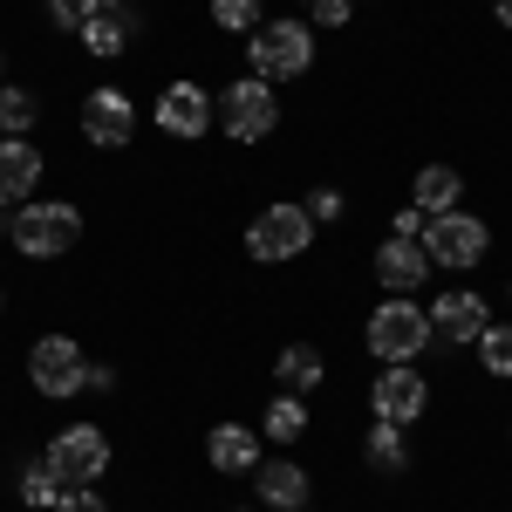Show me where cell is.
I'll list each match as a JSON object with an SVG mask.
<instances>
[{
    "mask_svg": "<svg viewBox=\"0 0 512 512\" xmlns=\"http://www.w3.org/2000/svg\"><path fill=\"white\" fill-rule=\"evenodd\" d=\"M7 239H14V253L21 260H62L69 246L82 239V212L69 198H41V205H14V219H7Z\"/></svg>",
    "mask_w": 512,
    "mask_h": 512,
    "instance_id": "6da1fadb",
    "label": "cell"
},
{
    "mask_svg": "<svg viewBox=\"0 0 512 512\" xmlns=\"http://www.w3.org/2000/svg\"><path fill=\"white\" fill-rule=\"evenodd\" d=\"M362 342H369L376 362H417V355L431 349V308H417L410 294H390V301H376Z\"/></svg>",
    "mask_w": 512,
    "mask_h": 512,
    "instance_id": "7a4b0ae2",
    "label": "cell"
},
{
    "mask_svg": "<svg viewBox=\"0 0 512 512\" xmlns=\"http://www.w3.org/2000/svg\"><path fill=\"white\" fill-rule=\"evenodd\" d=\"M246 62H253V76L267 82H294L315 69V28L308 21H260L253 41H246Z\"/></svg>",
    "mask_w": 512,
    "mask_h": 512,
    "instance_id": "3957f363",
    "label": "cell"
},
{
    "mask_svg": "<svg viewBox=\"0 0 512 512\" xmlns=\"http://www.w3.org/2000/svg\"><path fill=\"white\" fill-rule=\"evenodd\" d=\"M308 239H315V219H308V205H260L253 212V226H246V260H260V267H280V260H301L308 253Z\"/></svg>",
    "mask_w": 512,
    "mask_h": 512,
    "instance_id": "277c9868",
    "label": "cell"
},
{
    "mask_svg": "<svg viewBox=\"0 0 512 512\" xmlns=\"http://www.w3.org/2000/svg\"><path fill=\"white\" fill-rule=\"evenodd\" d=\"M219 123L233 144H260L280 130V96L267 76H239L233 89H219Z\"/></svg>",
    "mask_w": 512,
    "mask_h": 512,
    "instance_id": "5b68a950",
    "label": "cell"
},
{
    "mask_svg": "<svg viewBox=\"0 0 512 512\" xmlns=\"http://www.w3.org/2000/svg\"><path fill=\"white\" fill-rule=\"evenodd\" d=\"M417 246L431 253V267L465 274V267H485V253H492V226H485V219H472V212H437Z\"/></svg>",
    "mask_w": 512,
    "mask_h": 512,
    "instance_id": "8992f818",
    "label": "cell"
},
{
    "mask_svg": "<svg viewBox=\"0 0 512 512\" xmlns=\"http://www.w3.org/2000/svg\"><path fill=\"white\" fill-rule=\"evenodd\" d=\"M41 458H48V472L62 478V485H96V478L110 472V431L103 424H69Z\"/></svg>",
    "mask_w": 512,
    "mask_h": 512,
    "instance_id": "52a82bcc",
    "label": "cell"
},
{
    "mask_svg": "<svg viewBox=\"0 0 512 512\" xmlns=\"http://www.w3.org/2000/svg\"><path fill=\"white\" fill-rule=\"evenodd\" d=\"M369 410H376L383 424H417V417L431 410L424 369H417V362H383V376H376V390H369Z\"/></svg>",
    "mask_w": 512,
    "mask_h": 512,
    "instance_id": "ba28073f",
    "label": "cell"
},
{
    "mask_svg": "<svg viewBox=\"0 0 512 512\" xmlns=\"http://www.w3.org/2000/svg\"><path fill=\"white\" fill-rule=\"evenodd\" d=\"M82 137H89L96 151H130V137H137V103H130L123 89H89V96H82Z\"/></svg>",
    "mask_w": 512,
    "mask_h": 512,
    "instance_id": "9c48e42d",
    "label": "cell"
},
{
    "mask_svg": "<svg viewBox=\"0 0 512 512\" xmlns=\"http://www.w3.org/2000/svg\"><path fill=\"white\" fill-rule=\"evenodd\" d=\"M82 369H89V355H82L69 335H41L35 349H28V383H35L41 396H76Z\"/></svg>",
    "mask_w": 512,
    "mask_h": 512,
    "instance_id": "30bf717a",
    "label": "cell"
},
{
    "mask_svg": "<svg viewBox=\"0 0 512 512\" xmlns=\"http://www.w3.org/2000/svg\"><path fill=\"white\" fill-rule=\"evenodd\" d=\"M212 117H219L212 89H198V82H164V96H158V130H164V137L198 144V137L212 130Z\"/></svg>",
    "mask_w": 512,
    "mask_h": 512,
    "instance_id": "8fae6325",
    "label": "cell"
},
{
    "mask_svg": "<svg viewBox=\"0 0 512 512\" xmlns=\"http://www.w3.org/2000/svg\"><path fill=\"white\" fill-rule=\"evenodd\" d=\"M492 328V308H485V294H472V287H451V294H437L431 308V342H444V349H465V342H478Z\"/></svg>",
    "mask_w": 512,
    "mask_h": 512,
    "instance_id": "7c38bea8",
    "label": "cell"
},
{
    "mask_svg": "<svg viewBox=\"0 0 512 512\" xmlns=\"http://www.w3.org/2000/svg\"><path fill=\"white\" fill-rule=\"evenodd\" d=\"M431 274H437V267H431V253H424L417 239H396L390 233L383 246H376V280H383L390 294H417Z\"/></svg>",
    "mask_w": 512,
    "mask_h": 512,
    "instance_id": "4fadbf2b",
    "label": "cell"
},
{
    "mask_svg": "<svg viewBox=\"0 0 512 512\" xmlns=\"http://www.w3.org/2000/svg\"><path fill=\"white\" fill-rule=\"evenodd\" d=\"M41 185V151L28 137H0V205H28Z\"/></svg>",
    "mask_w": 512,
    "mask_h": 512,
    "instance_id": "5bb4252c",
    "label": "cell"
},
{
    "mask_svg": "<svg viewBox=\"0 0 512 512\" xmlns=\"http://www.w3.org/2000/svg\"><path fill=\"white\" fill-rule=\"evenodd\" d=\"M205 458H212V472L246 478L253 465H260V431H253V424H212V437H205Z\"/></svg>",
    "mask_w": 512,
    "mask_h": 512,
    "instance_id": "9a60e30c",
    "label": "cell"
},
{
    "mask_svg": "<svg viewBox=\"0 0 512 512\" xmlns=\"http://www.w3.org/2000/svg\"><path fill=\"white\" fill-rule=\"evenodd\" d=\"M253 492H260V506H274V512H301L308 506V472H301L294 458L253 465Z\"/></svg>",
    "mask_w": 512,
    "mask_h": 512,
    "instance_id": "2e32d148",
    "label": "cell"
},
{
    "mask_svg": "<svg viewBox=\"0 0 512 512\" xmlns=\"http://www.w3.org/2000/svg\"><path fill=\"white\" fill-rule=\"evenodd\" d=\"M274 383H280L287 396L321 390V383H328V355H321L315 342H287V349L274 355Z\"/></svg>",
    "mask_w": 512,
    "mask_h": 512,
    "instance_id": "e0dca14e",
    "label": "cell"
},
{
    "mask_svg": "<svg viewBox=\"0 0 512 512\" xmlns=\"http://www.w3.org/2000/svg\"><path fill=\"white\" fill-rule=\"evenodd\" d=\"M458 198H465V178H458L451 164H424V171H417V185H410V205H417L424 219L458 212Z\"/></svg>",
    "mask_w": 512,
    "mask_h": 512,
    "instance_id": "ac0fdd59",
    "label": "cell"
},
{
    "mask_svg": "<svg viewBox=\"0 0 512 512\" xmlns=\"http://www.w3.org/2000/svg\"><path fill=\"white\" fill-rule=\"evenodd\" d=\"M130 35H137V14H130V7H96V14L82 21V48H89V55H123Z\"/></svg>",
    "mask_w": 512,
    "mask_h": 512,
    "instance_id": "d6986e66",
    "label": "cell"
},
{
    "mask_svg": "<svg viewBox=\"0 0 512 512\" xmlns=\"http://www.w3.org/2000/svg\"><path fill=\"white\" fill-rule=\"evenodd\" d=\"M362 458H369V465H376V472H410V444H403V424H383V417H376V424H369V444H362Z\"/></svg>",
    "mask_w": 512,
    "mask_h": 512,
    "instance_id": "ffe728a7",
    "label": "cell"
},
{
    "mask_svg": "<svg viewBox=\"0 0 512 512\" xmlns=\"http://www.w3.org/2000/svg\"><path fill=\"white\" fill-rule=\"evenodd\" d=\"M260 431L274 437V444H294V437H308V403H301V396H287V390H274L267 417H260Z\"/></svg>",
    "mask_w": 512,
    "mask_h": 512,
    "instance_id": "44dd1931",
    "label": "cell"
},
{
    "mask_svg": "<svg viewBox=\"0 0 512 512\" xmlns=\"http://www.w3.org/2000/svg\"><path fill=\"white\" fill-rule=\"evenodd\" d=\"M35 123H41L35 89H14V82H0V137H28Z\"/></svg>",
    "mask_w": 512,
    "mask_h": 512,
    "instance_id": "7402d4cb",
    "label": "cell"
},
{
    "mask_svg": "<svg viewBox=\"0 0 512 512\" xmlns=\"http://www.w3.org/2000/svg\"><path fill=\"white\" fill-rule=\"evenodd\" d=\"M478 362H485V376H499V383H512V321H492L485 335L472 342Z\"/></svg>",
    "mask_w": 512,
    "mask_h": 512,
    "instance_id": "603a6c76",
    "label": "cell"
},
{
    "mask_svg": "<svg viewBox=\"0 0 512 512\" xmlns=\"http://www.w3.org/2000/svg\"><path fill=\"white\" fill-rule=\"evenodd\" d=\"M55 499H62V478L48 472V458H35V465L21 472V506H35V512H55Z\"/></svg>",
    "mask_w": 512,
    "mask_h": 512,
    "instance_id": "cb8c5ba5",
    "label": "cell"
},
{
    "mask_svg": "<svg viewBox=\"0 0 512 512\" xmlns=\"http://www.w3.org/2000/svg\"><path fill=\"white\" fill-rule=\"evenodd\" d=\"M212 21L226 35H253L260 28V0H212Z\"/></svg>",
    "mask_w": 512,
    "mask_h": 512,
    "instance_id": "d4e9b609",
    "label": "cell"
},
{
    "mask_svg": "<svg viewBox=\"0 0 512 512\" xmlns=\"http://www.w3.org/2000/svg\"><path fill=\"white\" fill-rule=\"evenodd\" d=\"M55 512H110V499H103L96 485H62V499H55Z\"/></svg>",
    "mask_w": 512,
    "mask_h": 512,
    "instance_id": "484cf974",
    "label": "cell"
},
{
    "mask_svg": "<svg viewBox=\"0 0 512 512\" xmlns=\"http://www.w3.org/2000/svg\"><path fill=\"white\" fill-rule=\"evenodd\" d=\"M301 7H308V28H349L355 0H301Z\"/></svg>",
    "mask_w": 512,
    "mask_h": 512,
    "instance_id": "4316f807",
    "label": "cell"
},
{
    "mask_svg": "<svg viewBox=\"0 0 512 512\" xmlns=\"http://www.w3.org/2000/svg\"><path fill=\"white\" fill-rule=\"evenodd\" d=\"M89 14H96V0H48V21H55V28H76L82 35Z\"/></svg>",
    "mask_w": 512,
    "mask_h": 512,
    "instance_id": "83f0119b",
    "label": "cell"
},
{
    "mask_svg": "<svg viewBox=\"0 0 512 512\" xmlns=\"http://www.w3.org/2000/svg\"><path fill=\"white\" fill-rule=\"evenodd\" d=\"M301 205H308V219H342V192H335V185H321V192H308Z\"/></svg>",
    "mask_w": 512,
    "mask_h": 512,
    "instance_id": "f1b7e54d",
    "label": "cell"
},
{
    "mask_svg": "<svg viewBox=\"0 0 512 512\" xmlns=\"http://www.w3.org/2000/svg\"><path fill=\"white\" fill-rule=\"evenodd\" d=\"M424 226H431V219H424L417 205H396V219H390V233H396V239H424Z\"/></svg>",
    "mask_w": 512,
    "mask_h": 512,
    "instance_id": "f546056e",
    "label": "cell"
},
{
    "mask_svg": "<svg viewBox=\"0 0 512 512\" xmlns=\"http://www.w3.org/2000/svg\"><path fill=\"white\" fill-rule=\"evenodd\" d=\"M82 390L110 396V390H117V369H110V362H89V369H82Z\"/></svg>",
    "mask_w": 512,
    "mask_h": 512,
    "instance_id": "4dcf8cb0",
    "label": "cell"
},
{
    "mask_svg": "<svg viewBox=\"0 0 512 512\" xmlns=\"http://www.w3.org/2000/svg\"><path fill=\"white\" fill-rule=\"evenodd\" d=\"M492 21H499V28H512V0H499V7H492Z\"/></svg>",
    "mask_w": 512,
    "mask_h": 512,
    "instance_id": "1f68e13d",
    "label": "cell"
},
{
    "mask_svg": "<svg viewBox=\"0 0 512 512\" xmlns=\"http://www.w3.org/2000/svg\"><path fill=\"white\" fill-rule=\"evenodd\" d=\"M96 7H130V0H96Z\"/></svg>",
    "mask_w": 512,
    "mask_h": 512,
    "instance_id": "d6a6232c",
    "label": "cell"
},
{
    "mask_svg": "<svg viewBox=\"0 0 512 512\" xmlns=\"http://www.w3.org/2000/svg\"><path fill=\"white\" fill-rule=\"evenodd\" d=\"M0 315H7V287H0Z\"/></svg>",
    "mask_w": 512,
    "mask_h": 512,
    "instance_id": "836d02e7",
    "label": "cell"
},
{
    "mask_svg": "<svg viewBox=\"0 0 512 512\" xmlns=\"http://www.w3.org/2000/svg\"><path fill=\"white\" fill-rule=\"evenodd\" d=\"M233 512H253V506H233Z\"/></svg>",
    "mask_w": 512,
    "mask_h": 512,
    "instance_id": "e575fe53",
    "label": "cell"
},
{
    "mask_svg": "<svg viewBox=\"0 0 512 512\" xmlns=\"http://www.w3.org/2000/svg\"><path fill=\"white\" fill-rule=\"evenodd\" d=\"M301 512H315V506H301Z\"/></svg>",
    "mask_w": 512,
    "mask_h": 512,
    "instance_id": "d590c367",
    "label": "cell"
},
{
    "mask_svg": "<svg viewBox=\"0 0 512 512\" xmlns=\"http://www.w3.org/2000/svg\"><path fill=\"white\" fill-rule=\"evenodd\" d=\"M0 62H7V55H0Z\"/></svg>",
    "mask_w": 512,
    "mask_h": 512,
    "instance_id": "8d00e7d4",
    "label": "cell"
}]
</instances>
